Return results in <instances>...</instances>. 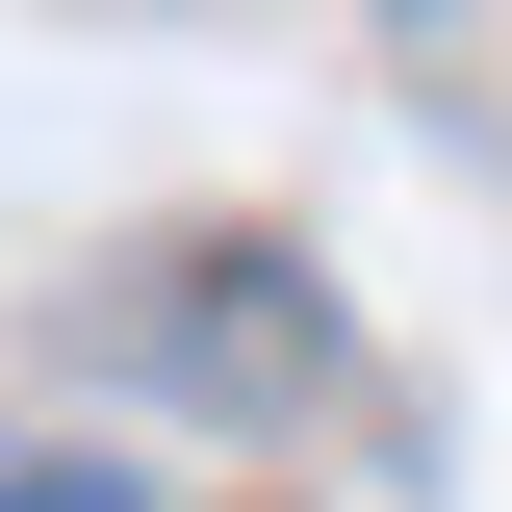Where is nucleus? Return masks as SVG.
Returning a JSON list of instances; mask_svg holds the SVG:
<instances>
[{
	"instance_id": "obj_1",
	"label": "nucleus",
	"mask_w": 512,
	"mask_h": 512,
	"mask_svg": "<svg viewBox=\"0 0 512 512\" xmlns=\"http://www.w3.org/2000/svg\"><path fill=\"white\" fill-rule=\"evenodd\" d=\"M0 512H154L128 461H77V436H0Z\"/></svg>"
}]
</instances>
